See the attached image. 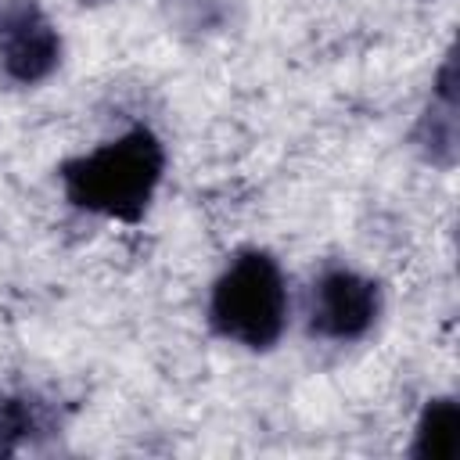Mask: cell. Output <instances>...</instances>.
<instances>
[{"instance_id": "1", "label": "cell", "mask_w": 460, "mask_h": 460, "mask_svg": "<svg viewBox=\"0 0 460 460\" xmlns=\"http://www.w3.org/2000/svg\"><path fill=\"white\" fill-rule=\"evenodd\" d=\"M165 144L151 126H129L119 137L72 155L58 165L61 194L72 208L111 223H140L165 180Z\"/></svg>"}, {"instance_id": "2", "label": "cell", "mask_w": 460, "mask_h": 460, "mask_svg": "<svg viewBox=\"0 0 460 460\" xmlns=\"http://www.w3.org/2000/svg\"><path fill=\"white\" fill-rule=\"evenodd\" d=\"M291 291L284 266L266 248H237L208 288V331L248 352H270L288 331Z\"/></svg>"}, {"instance_id": "3", "label": "cell", "mask_w": 460, "mask_h": 460, "mask_svg": "<svg viewBox=\"0 0 460 460\" xmlns=\"http://www.w3.org/2000/svg\"><path fill=\"white\" fill-rule=\"evenodd\" d=\"M385 309L381 284L345 262H327L305 295V331L320 341H363Z\"/></svg>"}, {"instance_id": "4", "label": "cell", "mask_w": 460, "mask_h": 460, "mask_svg": "<svg viewBox=\"0 0 460 460\" xmlns=\"http://www.w3.org/2000/svg\"><path fill=\"white\" fill-rule=\"evenodd\" d=\"M61 29L40 0H0V79L40 86L61 68Z\"/></svg>"}, {"instance_id": "5", "label": "cell", "mask_w": 460, "mask_h": 460, "mask_svg": "<svg viewBox=\"0 0 460 460\" xmlns=\"http://www.w3.org/2000/svg\"><path fill=\"white\" fill-rule=\"evenodd\" d=\"M410 147L420 155V162L442 172L456 165V58L453 50H446L431 79V97L410 129Z\"/></svg>"}, {"instance_id": "6", "label": "cell", "mask_w": 460, "mask_h": 460, "mask_svg": "<svg viewBox=\"0 0 460 460\" xmlns=\"http://www.w3.org/2000/svg\"><path fill=\"white\" fill-rule=\"evenodd\" d=\"M61 428V413L40 392L0 395V456H14L22 446L47 438Z\"/></svg>"}, {"instance_id": "7", "label": "cell", "mask_w": 460, "mask_h": 460, "mask_svg": "<svg viewBox=\"0 0 460 460\" xmlns=\"http://www.w3.org/2000/svg\"><path fill=\"white\" fill-rule=\"evenodd\" d=\"M413 460H460V399L431 395L413 424V442L406 449Z\"/></svg>"}, {"instance_id": "8", "label": "cell", "mask_w": 460, "mask_h": 460, "mask_svg": "<svg viewBox=\"0 0 460 460\" xmlns=\"http://www.w3.org/2000/svg\"><path fill=\"white\" fill-rule=\"evenodd\" d=\"M241 0H162L165 22L187 40H208L230 29Z\"/></svg>"}, {"instance_id": "9", "label": "cell", "mask_w": 460, "mask_h": 460, "mask_svg": "<svg viewBox=\"0 0 460 460\" xmlns=\"http://www.w3.org/2000/svg\"><path fill=\"white\" fill-rule=\"evenodd\" d=\"M83 7H101V4H111V0H79Z\"/></svg>"}]
</instances>
